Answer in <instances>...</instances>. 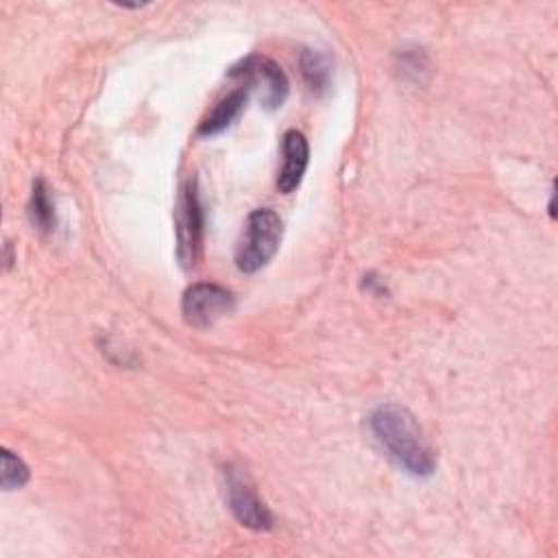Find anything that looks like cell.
Returning a JSON list of instances; mask_svg holds the SVG:
<instances>
[{"instance_id":"6da1fadb","label":"cell","mask_w":558,"mask_h":558,"mask_svg":"<svg viewBox=\"0 0 558 558\" xmlns=\"http://www.w3.org/2000/svg\"><path fill=\"white\" fill-rule=\"evenodd\" d=\"M368 427L373 438L399 469L414 477L434 473V453L410 410L397 403H384L371 412Z\"/></svg>"},{"instance_id":"7a4b0ae2","label":"cell","mask_w":558,"mask_h":558,"mask_svg":"<svg viewBox=\"0 0 558 558\" xmlns=\"http://www.w3.org/2000/svg\"><path fill=\"white\" fill-rule=\"evenodd\" d=\"M281 233V218L272 209L262 207L251 211L235 251L238 268L242 272H257L259 268H264L275 257Z\"/></svg>"},{"instance_id":"3957f363","label":"cell","mask_w":558,"mask_h":558,"mask_svg":"<svg viewBox=\"0 0 558 558\" xmlns=\"http://www.w3.org/2000/svg\"><path fill=\"white\" fill-rule=\"evenodd\" d=\"M231 78H238L240 85L262 92V105L266 109H277L283 105L286 96H288V76L283 74V70L266 57L259 54H248L246 59H242L240 63H235L229 70Z\"/></svg>"},{"instance_id":"277c9868","label":"cell","mask_w":558,"mask_h":558,"mask_svg":"<svg viewBox=\"0 0 558 558\" xmlns=\"http://www.w3.org/2000/svg\"><path fill=\"white\" fill-rule=\"evenodd\" d=\"M235 307L233 294L216 283H194L185 290L181 301V312L187 325L192 327H209L222 316L231 314Z\"/></svg>"},{"instance_id":"5b68a950","label":"cell","mask_w":558,"mask_h":558,"mask_svg":"<svg viewBox=\"0 0 558 558\" xmlns=\"http://www.w3.org/2000/svg\"><path fill=\"white\" fill-rule=\"evenodd\" d=\"M225 488L229 508L244 527L255 532H266L272 527V514L268 506L259 499L251 482L233 466L225 469Z\"/></svg>"},{"instance_id":"8992f818","label":"cell","mask_w":558,"mask_h":558,"mask_svg":"<svg viewBox=\"0 0 558 558\" xmlns=\"http://www.w3.org/2000/svg\"><path fill=\"white\" fill-rule=\"evenodd\" d=\"M203 240V207L194 181H190L177 205V257L183 268L196 264Z\"/></svg>"},{"instance_id":"52a82bcc","label":"cell","mask_w":558,"mask_h":558,"mask_svg":"<svg viewBox=\"0 0 558 558\" xmlns=\"http://www.w3.org/2000/svg\"><path fill=\"white\" fill-rule=\"evenodd\" d=\"M281 168L277 174V187L281 194H290L299 187L305 168H307V159H310V146L307 140L301 131L290 129L283 133L281 137Z\"/></svg>"},{"instance_id":"ba28073f","label":"cell","mask_w":558,"mask_h":558,"mask_svg":"<svg viewBox=\"0 0 558 558\" xmlns=\"http://www.w3.org/2000/svg\"><path fill=\"white\" fill-rule=\"evenodd\" d=\"M248 94H251V89L240 85L238 89H233L225 98H220L218 105L214 107V111L201 122L198 135L211 137V135H218L225 129H229L238 120V116L242 113V109H244V105L248 100Z\"/></svg>"},{"instance_id":"9c48e42d","label":"cell","mask_w":558,"mask_h":558,"mask_svg":"<svg viewBox=\"0 0 558 558\" xmlns=\"http://www.w3.org/2000/svg\"><path fill=\"white\" fill-rule=\"evenodd\" d=\"M28 216L31 222L41 229V231H52L57 225V216H54V201L50 196V190L46 185V181L37 179L33 185V194H31V203H28Z\"/></svg>"},{"instance_id":"30bf717a","label":"cell","mask_w":558,"mask_h":558,"mask_svg":"<svg viewBox=\"0 0 558 558\" xmlns=\"http://www.w3.org/2000/svg\"><path fill=\"white\" fill-rule=\"evenodd\" d=\"M301 74L312 92L323 94L331 81V65L327 57L318 50H303L301 52Z\"/></svg>"},{"instance_id":"8fae6325","label":"cell","mask_w":558,"mask_h":558,"mask_svg":"<svg viewBox=\"0 0 558 558\" xmlns=\"http://www.w3.org/2000/svg\"><path fill=\"white\" fill-rule=\"evenodd\" d=\"M2 471H0V484L4 490L22 488L28 482V466L20 456H15L9 449H2Z\"/></svg>"}]
</instances>
